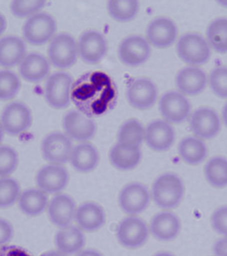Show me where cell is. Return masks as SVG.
Wrapping results in <instances>:
<instances>
[{"label":"cell","instance_id":"15","mask_svg":"<svg viewBox=\"0 0 227 256\" xmlns=\"http://www.w3.org/2000/svg\"><path fill=\"white\" fill-rule=\"evenodd\" d=\"M62 126L70 139L82 143L92 139L96 131L94 122L76 110L70 111L64 116Z\"/></svg>","mask_w":227,"mask_h":256},{"label":"cell","instance_id":"35","mask_svg":"<svg viewBox=\"0 0 227 256\" xmlns=\"http://www.w3.org/2000/svg\"><path fill=\"white\" fill-rule=\"evenodd\" d=\"M20 184L14 178H0V208L13 206L21 194Z\"/></svg>","mask_w":227,"mask_h":256},{"label":"cell","instance_id":"22","mask_svg":"<svg viewBox=\"0 0 227 256\" xmlns=\"http://www.w3.org/2000/svg\"><path fill=\"white\" fill-rule=\"evenodd\" d=\"M50 62L48 58L37 52L25 56L20 64L19 72L22 78L30 82H40L50 74Z\"/></svg>","mask_w":227,"mask_h":256},{"label":"cell","instance_id":"36","mask_svg":"<svg viewBox=\"0 0 227 256\" xmlns=\"http://www.w3.org/2000/svg\"><path fill=\"white\" fill-rule=\"evenodd\" d=\"M19 164V156L14 148L0 146V178H8L16 172Z\"/></svg>","mask_w":227,"mask_h":256},{"label":"cell","instance_id":"44","mask_svg":"<svg viewBox=\"0 0 227 256\" xmlns=\"http://www.w3.org/2000/svg\"><path fill=\"white\" fill-rule=\"evenodd\" d=\"M7 28V22L6 18L0 13V36L5 32Z\"/></svg>","mask_w":227,"mask_h":256},{"label":"cell","instance_id":"6","mask_svg":"<svg viewBox=\"0 0 227 256\" xmlns=\"http://www.w3.org/2000/svg\"><path fill=\"white\" fill-rule=\"evenodd\" d=\"M72 82L70 75L64 72H56L48 77L44 88V97L50 107L60 110L70 105Z\"/></svg>","mask_w":227,"mask_h":256},{"label":"cell","instance_id":"10","mask_svg":"<svg viewBox=\"0 0 227 256\" xmlns=\"http://www.w3.org/2000/svg\"><path fill=\"white\" fill-rule=\"evenodd\" d=\"M77 46L81 60L89 64H99L108 50L106 38L100 32L96 31H88L81 34Z\"/></svg>","mask_w":227,"mask_h":256},{"label":"cell","instance_id":"48","mask_svg":"<svg viewBox=\"0 0 227 256\" xmlns=\"http://www.w3.org/2000/svg\"><path fill=\"white\" fill-rule=\"evenodd\" d=\"M4 132H4L3 127H2V124L0 123V145H1L2 142H3Z\"/></svg>","mask_w":227,"mask_h":256},{"label":"cell","instance_id":"23","mask_svg":"<svg viewBox=\"0 0 227 256\" xmlns=\"http://www.w3.org/2000/svg\"><path fill=\"white\" fill-rule=\"evenodd\" d=\"M27 46L18 36H9L0 40V66L12 68L25 58Z\"/></svg>","mask_w":227,"mask_h":256},{"label":"cell","instance_id":"13","mask_svg":"<svg viewBox=\"0 0 227 256\" xmlns=\"http://www.w3.org/2000/svg\"><path fill=\"white\" fill-rule=\"evenodd\" d=\"M190 128L196 137L212 140L220 133L222 122L218 114L210 108H200L192 113Z\"/></svg>","mask_w":227,"mask_h":256},{"label":"cell","instance_id":"29","mask_svg":"<svg viewBox=\"0 0 227 256\" xmlns=\"http://www.w3.org/2000/svg\"><path fill=\"white\" fill-rule=\"evenodd\" d=\"M20 210L29 216H37L48 208V194L38 188H30L21 193L18 200Z\"/></svg>","mask_w":227,"mask_h":256},{"label":"cell","instance_id":"28","mask_svg":"<svg viewBox=\"0 0 227 256\" xmlns=\"http://www.w3.org/2000/svg\"><path fill=\"white\" fill-rule=\"evenodd\" d=\"M178 152L182 160L190 166L202 164L208 155V146L196 136L184 138L178 146Z\"/></svg>","mask_w":227,"mask_h":256},{"label":"cell","instance_id":"33","mask_svg":"<svg viewBox=\"0 0 227 256\" xmlns=\"http://www.w3.org/2000/svg\"><path fill=\"white\" fill-rule=\"evenodd\" d=\"M107 8L109 15L112 19L121 23H126L134 19L138 13L140 5L138 1L118 0L109 1Z\"/></svg>","mask_w":227,"mask_h":256},{"label":"cell","instance_id":"30","mask_svg":"<svg viewBox=\"0 0 227 256\" xmlns=\"http://www.w3.org/2000/svg\"><path fill=\"white\" fill-rule=\"evenodd\" d=\"M206 182L214 188L227 186V159L222 156H216L206 162L204 168Z\"/></svg>","mask_w":227,"mask_h":256},{"label":"cell","instance_id":"1","mask_svg":"<svg viewBox=\"0 0 227 256\" xmlns=\"http://www.w3.org/2000/svg\"><path fill=\"white\" fill-rule=\"evenodd\" d=\"M185 192L183 180L178 174L168 172L154 182L152 195L160 208L170 210L179 206Z\"/></svg>","mask_w":227,"mask_h":256},{"label":"cell","instance_id":"31","mask_svg":"<svg viewBox=\"0 0 227 256\" xmlns=\"http://www.w3.org/2000/svg\"><path fill=\"white\" fill-rule=\"evenodd\" d=\"M206 36L208 44L218 54L227 52V18H218L208 26Z\"/></svg>","mask_w":227,"mask_h":256},{"label":"cell","instance_id":"19","mask_svg":"<svg viewBox=\"0 0 227 256\" xmlns=\"http://www.w3.org/2000/svg\"><path fill=\"white\" fill-rule=\"evenodd\" d=\"M48 216L50 222L60 229L70 226L76 217V204L68 194L56 195L48 202Z\"/></svg>","mask_w":227,"mask_h":256},{"label":"cell","instance_id":"24","mask_svg":"<svg viewBox=\"0 0 227 256\" xmlns=\"http://www.w3.org/2000/svg\"><path fill=\"white\" fill-rule=\"evenodd\" d=\"M74 218L81 230L92 232L104 225L106 216L100 205L88 202L83 203L76 208Z\"/></svg>","mask_w":227,"mask_h":256},{"label":"cell","instance_id":"26","mask_svg":"<svg viewBox=\"0 0 227 256\" xmlns=\"http://www.w3.org/2000/svg\"><path fill=\"white\" fill-rule=\"evenodd\" d=\"M99 154L92 144L84 142L72 150L70 162L72 168L80 172H92L98 166Z\"/></svg>","mask_w":227,"mask_h":256},{"label":"cell","instance_id":"40","mask_svg":"<svg viewBox=\"0 0 227 256\" xmlns=\"http://www.w3.org/2000/svg\"><path fill=\"white\" fill-rule=\"evenodd\" d=\"M13 226L6 219L0 218V248L6 246L13 238Z\"/></svg>","mask_w":227,"mask_h":256},{"label":"cell","instance_id":"42","mask_svg":"<svg viewBox=\"0 0 227 256\" xmlns=\"http://www.w3.org/2000/svg\"><path fill=\"white\" fill-rule=\"evenodd\" d=\"M212 252L216 256H227V238H222L214 242Z\"/></svg>","mask_w":227,"mask_h":256},{"label":"cell","instance_id":"9","mask_svg":"<svg viewBox=\"0 0 227 256\" xmlns=\"http://www.w3.org/2000/svg\"><path fill=\"white\" fill-rule=\"evenodd\" d=\"M159 109L165 121L178 124L184 122L190 116L192 106L182 93L171 91L162 96Z\"/></svg>","mask_w":227,"mask_h":256},{"label":"cell","instance_id":"20","mask_svg":"<svg viewBox=\"0 0 227 256\" xmlns=\"http://www.w3.org/2000/svg\"><path fill=\"white\" fill-rule=\"evenodd\" d=\"M181 230V222L177 215L170 211L158 213L152 218L150 231L158 240H173Z\"/></svg>","mask_w":227,"mask_h":256},{"label":"cell","instance_id":"39","mask_svg":"<svg viewBox=\"0 0 227 256\" xmlns=\"http://www.w3.org/2000/svg\"><path fill=\"white\" fill-rule=\"evenodd\" d=\"M210 222L214 230L227 238V206L218 207L212 213Z\"/></svg>","mask_w":227,"mask_h":256},{"label":"cell","instance_id":"34","mask_svg":"<svg viewBox=\"0 0 227 256\" xmlns=\"http://www.w3.org/2000/svg\"><path fill=\"white\" fill-rule=\"evenodd\" d=\"M21 85L19 77L13 71L0 70V100L13 99L19 92Z\"/></svg>","mask_w":227,"mask_h":256},{"label":"cell","instance_id":"27","mask_svg":"<svg viewBox=\"0 0 227 256\" xmlns=\"http://www.w3.org/2000/svg\"><path fill=\"white\" fill-rule=\"evenodd\" d=\"M142 158L140 148L117 143L111 149V164L118 170H128L136 168Z\"/></svg>","mask_w":227,"mask_h":256},{"label":"cell","instance_id":"18","mask_svg":"<svg viewBox=\"0 0 227 256\" xmlns=\"http://www.w3.org/2000/svg\"><path fill=\"white\" fill-rule=\"evenodd\" d=\"M175 140V130L165 120L152 122L145 130L144 140L154 151H167L173 146Z\"/></svg>","mask_w":227,"mask_h":256},{"label":"cell","instance_id":"46","mask_svg":"<svg viewBox=\"0 0 227 256\" xmlns=\"http://www.w3.org/2000/svg\"><path fill=\"white\" fill-rule=\"evenodd\" d=\"M222 116L224 125L227 127V102L222 110Z\"/></svg>","mask_w":227,"mask_h":256},{"label":"cell","instance_id":"49","mask_svg":"<svg viewBox=\"0 0 227 256\" xmlns=\"http://www.w3.org/2000/svg\"><path fill=\"white\" fill-rule=\"evenodd\" d=\"M222 6H224V7L227 8V1H220L218 2Z\"/></svg>","mask_w":227,"mask_h":256},{"label":"cell","instance_id":"4","mask_svg":"<svg viewBox=\"0 0 227 256\" xmlns=\"http://www.w3.org/2000/svg\"><path fill=\"white\" fill-rule=\"evenodd\" d=\"M48 56L50 64L56 68H70L76 64L78 56L77 42L70 34H58L48 46Z\"/></svg>","mask_w":227,"mask_h":256},{"label":"cell","instance_id":"5","mask_svg":"<svg viewBox=\"0 0 227 256\" xmlns=\"http://www.w3.org/2000/svg\"><path fill=\"white\" fill-rule=\"evenodd\" d=\"M33 117L30 108L21 102H13L6 106L2 112L1 124L4 132L17 136L32 126Z\"/></svg>","mask_w":227,"mask_h":256},{"label":"cell","instance_id":"14","mask_svg":"<svg viewBox=\"0 0 227 256\" xmlns=\"http://www.w3.org/2000/svg\"><path fill=\"white\" fill-rule=\"evenodd\" d=\"M70 176L60 164H50L40 168L36 176L38 190L46 194H58L68 186Z\"/></svg>","mask_w":227,"mask_h":256},{"label":"cell","instance_id":"21","mask_svg":"<svg viewBox=\"0 0 227 256\" xmlns=\"http://www.w3.org/2000/svg\"><path fill=\"white\" fill-rule=\"evenodd\" d=\"M176 83L180 92L194 96L200 94L206 88L208 78L202 69L196 66H188L178 72Z\"/></svg>","mask_w":227,"mask_h":256},{"label":"cell","instance_id":"25","mask_svg":"<svg viewBox=\"0 0 227 256\" xmlns=\"http://www.w3.org/2000/svg\"><path fill=\"white\" fill-rule=\"evenodd\" d=\"M54 243L58 250L70 256L77 254L82 250L86 239L80 228L70 226L56 233Z\"/></svg>","mask_w":227,"mask_h":256},{"label":"cell","instance_id":"3","mask_svg":"<svg viewBox=\"0 0 227 256\" xmlns=\"http://www.w3.org/2000/svg\"><path fill=\"white\" fill-rule=\"evenodd\" d=\"M56 31V23L48 14L40 12L31 16L23 28L25 40L32 46H42L52 40Z\"/></svg>","mask_w":227,"mask_h":256},{"label":"cell","instance_id":"37","mask_svg":"<svg viewBox=\"0 0 227 256\" xmlns=\"http://www.w3.org/2000/svg\"><path fill=\"white\" fill-rule=\"evenodd\" d=\"M46 4V1H14L10 9L16 18H25L38 14Z\"/></svg>","mask_w":227,"mask_h":256},{"label":"cell","instance_id":"8","mask_svg":"<svg viewBox=\"0 0 227 256\" xmlns=\"http://www.w3.org/2000/svg\"><path fill=\"white\" fill-rule=\"evenodd\" d=\"M72 150V140L60 132L48 134L42 144V157L50 164L62 166L66 164L70 160Z\"/></svg>","mask_w":227,"mask_h":256},{"label":"cell","instance_id":"12","mask_svg":"<svg viewBox=\"0 0 227 256\" xmlns=\"http://www.w3.org/2000/svg\"><path fill=\"white\" fill-rule=\"evenodd\" d=\"M150 202V193L146 186L138 182L128 184L122 190L119 204L122 210L134 216L144 212Z\"/></svg>","mask_w":227,"mask_h":256},{"label":"cell","instance_id":"11","mask_svg":"<svg viewBox=\"0 0 227 256\" xmlns=\"http://www.w3.org/2000/svg\"><path fill=\"white\" fill-rule=\"evenodd\" d=\"M150 56V44L141 36H128L119 46L118 58L126 66H140L146 62Z\"/></svg>","mask_w":227,"mask_h":256},{"label":"cell","instance_id":"38","mask_svg":"<svg viewBox=\"0 0 227 256\" xmlns=\"http://www.w3.org/2000/svg\"><path fill=\"white\" fill-rule=\"evenodd\" d=\"M210 84L216 96L227 98V66L216 67L210 72Z\"/></svg>","mask_w":227,"mask_h":256},{"label":"cell","instance_id":"2","mask_svg":"<svg viewBox=\"0 0 227 256\" xmlns=\"http://www.w3.org/2000/svg\"><path fill=\"white\" fill-rule=\"evenodd\" d=\"M177 52L184 62L194 66L206 64L212 54L210 44L206 38L194 32L184 34L180 38Z\"/></svg>","mask_w":227,"mask_h":256},{"label":"cell","instance_id":"43","mask_svg":"<svg viewBox=\"0 0 227 256\" xmlns=\"http://www.w3.org/2000/svg\"><path fill=\"white\" fill-rule=\"evenodd\" d=\"M76 256H103L102 254L93 249L84 250L77 254Z\"/></svg>","mask_w":227,"mask_h":256},{"label":"cell","instance_id":"45","mask_svg":"<svg viewBox=\"0 0 227 256\" xmlns=\"http://www.w3.org/2000/svg\"><path fill=\"white\" fill-rule=\"evenodd\" d=\"M40 256H68L58 250H52L46 252Z\"/></svg>","mask_w":227,"mask_h":256},{"label":"cell","instance_id":"32","mask_svg":"<svg viewBox=\"0 0 227 256\" xmlns=\"http://www.w3.org/2000/svg\"><path fill=\"white\" fill-rule=\"evenodd\" d=\"M144 138L145 130L142 124L136 120H130L120 129L118 143L140 148Z\"/></svg>","mask_w":227,"mask_h":256},{"label":"cell","instance_id":"7","mask_svg":"<svg viewBox=\"0 0 227 256\" xmlns=\"http://www.w3.org/2000/svg\"><path fill=\"white\" fill-rule=\"evenodd\" d=\"M116 236L118 240L124 247L136 249L146 242L149 237V230L144 221L131 216L120 223Z\"/></svg>","mask_w":227,"mask_h":256},{"label":"cell","instance_id":"47","mask_svg":"<svg viewBox=\"0 0 227 256\" xmlns=\"http://www.w3.org/2000/svg\"><path fill=\"white\" fill-rule=\"evenodd\" d=\"M154 256H176L174 255L171 252H158Z\"/></svg>","mask_w":227,"mask_h":256},{"label":"cell","instance_id":"16","mask_svg":"<svg viewBox=\"0 0 227 256\" xmlns=\"http://www.w3.org/2000/svg\"><path fill=\"white\" fill-rule=\"evenodd\" d=\"M158 91L155 84L147 78L137 79L130 84L126 96L131 106L139 110L153 107L157 100Z\"/></svg>","mask_w":227,"mask_h":256},{"label":"cell","instance_id":"41","mask_svg":"<svg viewBox=\"0 0 227 256\" xmlns=\"http://www.w3.org/2000/svg\"><path fill=\"white\" fill-rule=\"evenodd\" d=\"M0 256H33L23 248L16 246H6L0 248Z\"/></svg>","mask_w":227,"mask_h":256},{"label":"cell","instance_id":"17","mask_svg":"<svg viewBox=\"0 0 227 256\" xmlns=\"http://www.w3.org/2000/svg\"><path fill=\"white\" fill-rule=\"evenodd\" d=\"M178 32L177 26L172 20L167 18H156L148 26V42L156 48H170L175 42Z\"/></svg>","mask_w":227,"mask_h":256}]
</instances>
